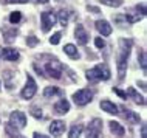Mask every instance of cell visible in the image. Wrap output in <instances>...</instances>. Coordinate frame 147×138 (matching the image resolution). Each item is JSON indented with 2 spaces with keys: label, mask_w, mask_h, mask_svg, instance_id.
<instances>
[{
  "label": "cell",
  "mask_w": 147,
  "mask_h": 138,
  "mask_svg": "<svg viewBox=\"0 0 147 138\" xmlns=\"http://www.w3.org/2000/svg\"><path fill=\"white\" fill-rule=\"evenodd\" d=\"M31 115H33L34 118H37V120H39V118H42V116H43V115H42V109L33 107V109H31Z\"/></svg>",
  "instance_id": "30"
},
{
  "label": "cell",
  "mask_w": 147,
  "mask_h": 138,
  "mask_svg": "<svg viewBox=\"0 0 147 138\" xmlns=\"http://www.w3.org/2000/svg\"><path fill=\"white\" fill-rule=\"evenodd\" d=\"M0 89H2V84H0Z\"/></svg>",
  "instance_id": "40"
},
{
  "label": "cell",
  "mask_w": 147,
  "mask_h": 138,
  "mask_svg": "<svg viewBox=\"0 0 147 138\" xmlns=\"http://www.w3.org/2000/svg\"><path fill=\"white\" fill-rule=\"evenodd\" d=\"M138 84L141 85V89H142V90H146V82H138Z\"/></svg>",
  "instance_id": "38"
},
{
  "label": "cell",
  "mask_w": 147,
  "mask_h": 138,
  "mask_svg": "<svg viewBox=\"0 0 147 138\" xmlns=\"http://www.w3.org/2000/svg\"><path fill=\"white\" fill-rule=\"evenodd\" d=\"M109 127H110V132H112L115 137H124L125 135V129L122 127V124H119L118 121H110Z\"/></svg>",
  "instance_id": "15"
},
{
  "label": "cell",
  "mask_w": 147,
  "mask_h": 138,
  "mask_svg": "<svg viewBox=\"0 0 147 138\" xmlns=\"http://www.w3.org/2000/svg\"><path fill=\"white\" fill-rule=\"evenodd\" d=\"M99 2L105 6H110V8H118L122 5V0H99Z\"/></svg>",
  "instance_id": "23"
},
{
  "label": "cell",
  "mask_w": 147,
  "mask_h": 138,
  "mask_svg": "<svg viewBox=\"0 0 147 138\" xmlns=\"http://www.w3.org/2000/svg\"><path fill=\"white\" fill-rule=\"evenodd\" d=\"M87 138H102V120L94 118L87 127Z\"/></svg>",
  "instance_id": "5"
},
{
  "label": "cell",
  "mask_w": 147,
  "mask_h": 138,
  "mask_svg": "<svg viewBox=\"0 0 147 138\" xmlns=\"http://www.w3.org/2000/svg\"><path fill=\"white\" fill-rule=\"evenodd\" d=\"M5 132H6L11 138H23V135H22L20 132H19V129L14 127V126L11 124V123L5 124Z\"/></svg>",
  "instance_id": "18"
},
{
  "label": "cell",
  "mask_w": 147,
  "mask_h": 138,
  "mask_svg": "<svg viewBox=\"0 0 147 138\" xmlns=\"http://www.w3.org/2000/svg\"><path fill=\"white\" fill-rule=\"evenodd\" d=\"M37 2H40V3H48V0H37Z\"/></svg>",
  "instance_id": "39"
},
{
  "label": "cell",
  "mask_w": 147,
  "mask_h": 138,
  "mask_svg": "<svg viewBox=\"0 0 147 138\" xmlns=\"http://www.w3.org/2000/svg\"><path fill=\"white\" fill-rule=\"evenodd\" d=\"M124 116H125V120H127V123H130V124H140V121H141V118L140 115H138L136 112H133V110H130V109H124Z\"/></svg>",
  "instance_id": "17"
},
{
  "label": "cell",
  "mask_w": 147,
  "mask_h": 138,
  "mask_svg": "<svg viewBox=\"0 0 147 138\" xmlns=\"http://www.w3.org/2000/svg\"><path fill=\"white\" fill-rule=\"evenodd\" d=\"M125 95H127V96L132 98V99H133L135 102H136V104H141V106H144V104H146L144 96H141V95L138 93L133 87H129V89H127V93H125Z\"/></svg>",
  "instance_id": "16"
},
{
  "label": "cell",
  "mask_w": 147,
  "mask_h": 138,
  "mask_svg": "<svg viewBox=\"0 0 147 138\" xmlns=\"http://www.w3.org/2000/svg\"><path fill=\"white\" fill-rule=\"evenodd\" d=\"M68 19H70V13H68V11L61 9V11L57 13V20H59V23H61L62 26H67V25H68Z\"/></svg>",
  "instance_id": "20"
},
{
  "label": "cell",
  "mask_w": 147,
  "mask_h": 138,
  "mask_svg": "<svg viewBox=\"0 0 147 138\" xmlns=\"http://www.w3.org/2000/svg\"><path fill=\"white\" fill-rule=\"evenodd\" d=\"M37 44H39V39L36 36H30L28 39H26V45L28 47H36Z\"/></svg>",
  "instance_id": "29"
},
{
  "label": "cell",
  "mask_w": 147,
  "mask_h": 138,
  "mask_svg": "<svg viewBox=\"0 0 147 138\" xmlns=\"http://www.w3.org/2000/svg\"><path fill=\"white\" fill-rule=\"evenodd\" d=\"M91 98H93V92L90 89H81L78 90L76 93H73V101L74 104L82 107V106H87L88 102H91Z\"/></svg>",
  "instance_id": "3"
},
{
  "label": "cell",
  "mask_w": 147,
  "mask_h": 138,
  "mask_svg": "<svg viewBox=\"0 0 147 138\" xmlns=\"http://www.w3.org/2000/svg\"><path fill=\"white\" fill-rule=\"evenodd\" d=\"M9 123L17 129H23L26 126V115L23 112H20V110H16V112H13L9 115Z\"/></svg>",
  "instance_id": "8"
},
{
  "label": "cell",
  "mask_w": 147,
  "mask_h": 138,
  "mask_svg": "<svg viewBox=\"0 0 147 138\" xmlns=\"http://www.w3.org/2000/svg\"><path fill=\"white\" fill-rule=\"evenodd\" d=\"M94 45H96V48H104L105 47V42L102 37H96L94 39Z\"/></svg>",
  "instance_id": "31"
},
{
  "label": "cell",
  "mask_w": 147,
  "mask_h": 138,
  "mask_svg": "<svg viewBox=\"0 0 147 138\" xmlns=\"http://www.w3.org/2000/svg\"><path fill=\"white\" fill-rule=\"evenodd\" d=\"M59 93V89L57 87H45V90H43V96L45 98H51L54 96V95Z\"/></svg>",
  "instance_id": "26"
},
{
  "label": "cell",
  "mask_w": 147,
  "mask_h": 138,
  "mask_svg": "<svg viewBox=\"0 0 147 138\" xmlns=\"http://www.w3.org/2000/svg\"><path fill=\"white\" fill-rule=\"evenodd\" d=\"M74 36H76V41L79 45H85L88 42V33L85 31V28L82 25H76V30H74Z\"/></svg>",
  "instance_id": "9"
},
{
  "label": "cell",
  "mask_w": 147,
  "mask_h": 138,
  "mask_svg": "<svg viewBox=\"0 0 147 138\" xmlns=\"http://www.w3.org/2000/svg\"><path fill=\"white\" fill-rule=\"evenodd\" d=\"M33 138H50V137H47V135H42V133L34 132V133H33Z\"/></svg>",
  "instance_id": "37"
},
{
  "label": "cell",
  "mask_w": 147,
  "mask_h": 138,
  "mask_svg": "<svg viewBox=\"0 0 147 138\" xmlns=\"http://www.w3.org/2000/svg\"><path fill=\"white\" fill-rule=\"evenodd\" d=\"M132 47H133V41H132V39H121V41H119V50H118V59H116L119 79H124V76H125L127 61H129Z\"/></svg>",
  "instance_id": "1"
},
{
  "label": "cell",
  "mask_w": 147,
  "mask_h": 138,
  "mask_svg": "<svg viewBox=\"0 0 147 138\" xmlns=\"http://www.w3.org/2000/svg\"><path fill=\"white\" fill-rule=\"evenodd\" d=\"M6 3H26L28 0H5Z\"/></svg>",
  "instance_id": "35"
},
{
  "label": "cell",
  "mask_w": 147,
  "mask_h": 138,
  "mask_svg": "<svg viewBox=\"0 0 147 138\" xmlns=\"http://www.w3.org/2000/svg\"><path fill=\"white\" fill-rule=\"evenodd\" d=\"M2 57L5 61H17L20 57V53H19L16 48H3L2 50Z\"/></svg>",
  "instance_id": "13"
},
{
  "label": "cell",
  "mask_w": 147,
  "mask_h": 138,
  "mask_svg": "<svg viewBox=\"0 0 147 138\" xmlns=\"http://www.w3.org/2000/svg\"><path fill=\"white\" fill-rule=\"evenodd\" d=\"M87 9L88 11H91V13H94V14H98V13H101V11H99V8H96V6H87Z\"/></svg>",
  "instance_id": "34"
},
{
  "label": "cell",
  "mask_w": 147,
  "mask_h": 138,
  "mask_svg": "<svg viewBox=\"0 0 147 138\" xmlns=\"http://www.w3.org/2000/svg\"><path fill=\"white\" fill-rule=\"evenodd\" d=\"M20 19H22V13H20V11H14V13L9 14V22L11 23H19V22H20Z\"/></svg>",
  "instance_id": "27"
},
{
  "label": "cell",
  "mask_w": 147,
  "mask_h": 138,
  "mask_svg": "<svg viewBox=\"0 0 147 138\" xmlns=\"http://www.w3.org/2000/svg\"><path fill=\"white\" fill-rule=\"evenodd\" d=\"M110 76H112V72H110V68L105 64H99V65L94 67V68H91L87 72V79L91 81V82L107 81V79H110Z\"/></svg>",
  "instance_id": "2"
},
{
  "label": "cell",
  "mask_w": 147,
  "mask_h": 138,
  "mask_svg": "<svg viewBox=\"0 0 147 138\" xmlns=\"http://www.w3.org/2000/svg\"><path fill=\"white\" fill-rule=\"evenodd\" d=\"M36 92H37V84H36V81L33 79V76L28 74V76H26V85L23 87L20 95H22L23 99H31L36 95Z\"/></svg>",
  "instance_id": "7"
},
{
  "label": "cell",
  "mask_w": 147,
  "mask_h": 138,
  "mask_svg": "<svg viewBox=\"0 0 147 138\" xmlns=\"http://www.w3.org/2000/svg\"><path fill=\"white\" fill-rule=\"evenodd\" d=\"M50 132L53 137H61L63 132H65V123L61 120H56L50 124Z\"/></svg>",
  "instance_id": "10"
},
{
  "label": "cell",
  "mask_w": 147,
  "mask_h": 138,
  "mask_svg": "<svg viewBox=\"0 0 147 138\" xmlns=\"http://www.w3.org/2000/svg\"><path fill=\"white\" fill-rule=\"evenodd\" d=\"M138 11H141V14H142V16H146V5H144V3H142L141 6L138 5Z\"/></svg>",
  "instance_id": "36"
},
{
  "label": "cell",
  "mask_w": 147,
  "mask_h": 138,
  "mask_svg": "<svg viewBox=\"0 0 147 138\" xmlns=\"http://www.w3.org/2000/svg\"><path fill=\"white\" fill-rule=\"evenodd\" d=\"M84 131V127H82L81 124L78 126H73V127L70 129V133H68V138H81V133Z\"/></svg>",
  "instance_id": "22"
},
{
  "label": "cell",
  "mask_w": 147,
  "mask_h": 138,
  "mask_svg": "<svg viewBox=\"0 0 147 138\" xmlns=\"http://www.w3.org/2000/svg\"><path fill=\"white\" fill-rule=\"evenodd\" d=\"M113 92H115V93H116V95H119V96H121V98H122V99H125V98H127V95H125L124 92H121V90H119V89H116V87H115V89H113Z\"/></svg>",
  "instance_id": "32"
},
{
  "label": "cell",
  "mask_w": 147,
  "mask_h": 138,
  "mask_svg": "<svg viewBox=\"0 0 147 138\" xmlns=\"http://www.w3.org/2000/svg\"><path fill=\"white\" fill-rule=\"evenodd\" d=\"M3 33H5V41L8 42V44H11V42L14 41V37L17 36V30H11V31L3 30Z\"/></svg>",
  "instance_id": "25"
},
{
  "label": "cell",
  "mask_w": 147,
  "mask_h": 138,
  "mask_svg": "<svg viewBox=\"0 0 147 138\" xmlns=\"http://www.w3.org/2000/svg\"><path fill=\"white\" fill-rule=\"evenodd\" d=\"M62 64L59 61H51L47 62L45 65V73L48 74L50 78H54V79H61L62 78Z\"/></svg>",
  "instance_id": "4"
},
{
  "label": "cell",
  "mask_w": 147,
  "mask_h": 138,
  "mask_svg": "<svg viewBox=\"0 0 147 138\" xmlns=\"http://www.w3.org/2000/svg\"><path fill=\"white\" fill-rule=\"evenodd\" d=\"M142 17H144V16H142L141 13H127L125 20L129 23H136V22H140Z\"/></svg>",
  "instance_id": "21"
},
{
  "label": "cell",
  "mask_w": 147,
  "mask_h": 138,
  "mask_svg": "<svg viewBox=\"0 0 147 138\" xmlns=\"http://www.w3.org/2000/svg\"><path fill=\"white\" fill-rule=\"evenodd\" d=\"M141 138H147V129H146V124L141 126Z\"/></svg>",
  "instance_id": "33"
},
{
  "label": "cell",
  "mask_w": 147,
  "mask_h": 138,
  "mask_svg": "<svg viewBox=\"0 0 147 138\" xmlns=\"http://www.w3.org/2000/svg\"><path fill=\"white\" fill-rule=\"evenodd\" d=\"M99 106H101V109L104 110V112L110 113V115H118V106L115 104V102L109 101V99H104V101H101Z\"/></svg>",
  "instance_id": "12"
},
{
  "label": "cell",
  "mask_w": 147,
  "mask_h": 138,
  "mask_svg": "<svg viewBox=\"0 0 147 138\" xmlns=\"http://www.w3.org/2000/svg\"><path fill=\"white\" fill-rule=\"evenodd\" d=\"M68 110H70V102L67 99H59L56 104H54V112H56L57 115H65Z\"/></svg>",
  "instance_id": "14"
},
{
  "label": "cell",
  "mask_w": 147,
  "mask_h": 138,
  "mask_svg": "<svg viewBox=\"0 0 147 138\" xmlns=\"http://www.w3.org/2000/svg\"><path fill=\"white\" fill-rule=\"evenodd\" d=\"M63 51H65V54H68L71 59H79V56H81L78 48L73 44H67L65 47H63Z\"/></svg>",
  "instance_id": "19"
},
{
  "label": "cell",
  "mask_w": 147,
  "mask_h": 138,
  "mask_svg": "<svg viewBox=\"0 0 147 138\" xmlns=\"http://www.w3.org/2000/svg\"><path fill=\"white\" fill-rule=\"evenodd\" d=\"M40 20H42V30L45 31V33H48V31L53 28V25L57 22V16L54 13H51V11H43L40 14Z\"/></svg>",
  "instance_id": "6"
},
{
  "label": "cell",
  "mask_w": 147,
  "mask_h": 138,
  "mask_svg": "<svg viewBox=\"0 0 147 138\" xmlns=\"http://www.w3.org/2000/svg\"><path fill=\"white\" fill-rule=\"evenodd\" d=\"M138 59H140V64H141L142 72L146 73V70H147V56H146V51L144 50L140 51V56H138Z\"/></svg>",
  "instance_id": "24"
},
{
  "label": "cell",
  "mask_w": 147,
  "mask_h": 138,
  "mask_svg": "<svg viewBox=\"0 0 147 138\" xmlns=\"http://www.w3.org/2000/svg\"><path fill=\"white\" fill-rule=\"evenodd\" d=\"M57 2H61V0H57Z\"/></svg>",
  "instance_id": "41"
},
{
  "label": "cell",
  "mask_w": 147,
  "mask_h": 138,
  "mask_svg": "<svg viewBox=\"0 0 147 138\" xmlns=\"http://www.w3.org/2000/svg\"><path fill=\"white\" fill-rule=\"evenodd\" d=\"M61 37H62L61 33H54L53 36L50 37V44H51V45H57L59 42H61Z\"/></svg>",
  "instance_id": "28"
},
{
  "label": "cell",
  "mask_w": 147,
  "mask_h": 138,
  "mask_svg": "<svg viewBox=\"0 0 147 138\" xmlns=\"http://www.w3.org/2000/svg\"><path fill=\"white\" fill-rule=\"evenodd\" d=\"M94 26H96V30L99 31V34H102V36H110L112 34V25H110L107 20H98L96 23H94Z\"/></svg>",
  "instance_id": "11"
}]
</instances>
